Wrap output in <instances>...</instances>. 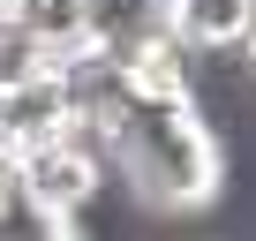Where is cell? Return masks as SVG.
<instances>
[{"instance_id":"obj_1","label":"cell","mask_w":256,"mask_h":241,"mask_svg":"<svg viewBox=\"0 0 256 241\" xmlns=\"http://www.w3.org/2000/svg\"><path fill=\"white\" fill-rule=\"evenodd\" d=\"M83 128L106 151V174L128 181L144 211H204L226 188V144L196 98H144L113 68L83 60Z\"/></svg>"},{"instance_id":"obj_2","label":"cell","mask_w":256,"mask_h":241,"mask_svg":"<svg viewBox=\"0 0 256 241\" xmlns=\"http://www.w3.org/2000/svg\"><path fill=\"white\" fill-rule=\"evenodd\" d=\"M76 128H83V83H76V68H30V76L0 83V158L46 151V144H60Z\"/></svg>"},{"instance_id":"obj_3","label":"cell","mask_w":256,"mask_h":241,"mask_svg":"<svg viewBox=\"0 0 256 241\" xmlns=\"http://www.w3.org/2000/svg\"><path fill=\"white\" fill-rule=\"evenodd\" d=\"M8 181H16L23 204H38V211H53V218H83V211L106 196V151H98L90 128H76V136L46 144V151L8 158Z\"/></svg>"},{"instance_id":"obj_4","label":"cell","mask_w":256,"mask_h":241,"mask_svg":"<svg viewBox=\"0 0 256 241\" xmlns=\"http://www.w3.org/2000/svg\"><path fill=\"white\" fill-rule=\"evenodd\" d=\"M90 23H98V0H0V30H16L46 68H83Z\"/></svg>"},{"instance_id":"obj_5","label":"cell","mask_w":256,"mask_h":241,"mask_svg":"<svg viewBox=\"0 0 256 241\" xmlns=\"http://www.w3.org/2000/svg\"><path fill=\"white\" fill-rule=\"evenodd\" d=\"M248 23H256V0H166V30L188 60L196 53H241Z\"/></svg>"},{"instance_id":"obj_6","label":"cell","mask_w":256,"mask_h":241,"mask_svg":"<svg viewBox=\"0 0 256 241\" xmlns=\"http://www.w3.org/2000/svg\"><path fill=\"white\" fill-rule=\"evenodd\" d=\"M0 241H83V226H76V218H53V211H38V204H23V196H8V211H0Z\"/></svg>"},{"instance_id":"obj_7","label":"cell","mask_w":256,"mask_h":241,"mask_svg":"<svg viewBox=\"0 0 256 241\" xmlns=\"http://www.w3.org/2000/svg\"><path fill=\"white\" fill-rule=\"evenodd\" d=\"M8 196H16V181H8V158H0V211H8Z\"/></svg>"},{"instance_id":"obj_8","label":"cell","mask_w":256,"mask_h":241,"mask_svg":"<svg viewBox=\"0 0 256 241\" xmlns=\"http://www.w3.org/2000/svg\"><path fill=\"white\" fill-rule=\"evenodd\" d=\"M241 53H248V68H256V23H248V38H241Z\"/></svg>"}]
</instances>
